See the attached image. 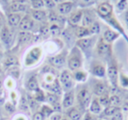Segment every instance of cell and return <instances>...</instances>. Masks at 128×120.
<instances>
[{
  "label": "cell",
  "mask_w": 128,
  "mask_h": 120,
  "mask_svg": "<svg viewBox=\"0 0 128 120\" xmlns=\"http://www.w3.org/2000/svg\"><path fill=\"white\" fill-rule=\"evenodd\" d=\"M96 13L99 18L104 20L109 26L112 27V29L117 31L119 34H123L124 37L128 41V38L124 34V30L122 25L119 23L118 18L114 14V7L109 1H102L98 4L96 9Z\"/></svg>",
  "instance_id": "obj_1"
},
{
  "label": "cell",
  "mask_w": 128,
  "mask_h": 120,
  "mask_svg": "<svg viewBox=\"0 0 128 120\" xmlns=\"http://www.w3.org/2000/svg\"><path fill=\"white\" fill-rule=\"evenodd\" d=\"M84 63V55H82V52L75 46L72 48L70 52L68 54L67 56V65H68V70L71 72L80 69Z\"/></svg>",
  "instance_id": "obj_2"
},
{
  "label": "cell",
  "mask_w": 128,
  "mask_h": 120,
  "mask_svg": "<svg viewBox=\"0 0 128 120\" xmlns=\"http://www.w3.org/2000/svg\"><path fill=\"white\" fill-rule=\"evenodd\" d=\"M59 82L62 88V91H70L73 90L75 85V80L73 77V74L68 69H63L59 74Z\"/></svg>",
  "instance_id": "obj_3"
},
{
  "label": "cell",
  "mask_w": 128,
  "mask_h": 120,
  "mask_svg": "<svg viewBox=\"0 0 128 120\" xmlns=\"http://www.w3.org/2000/svg\"><path fill=\"white\" fill-rule=\"evenodd\" d=\"M95 50L96 53L98 54V55L99 57H101L102 59H110L112 57V44L105 42L102 38L96 40V45H95Z\"/></svg>",
  "instance_id": "obj_4"
},
{
  "label": "cell",
  "mask_w": 128,
  "mask_h": 120,
  "mask_svg": "<svg viewBox=\"0 0 128 120\" xmlns=\"http://www.w3.org/2000/svg\"><path fill=\"white\" fill-rule=\"evenodd\" d=\"M42 56V48L40 46H34L29 50L25 58V65L26 67L34 66L36 64Z\"/></svg>",
  "instance_id": "obj_5"
},
{
  "label": "cell",
  "mask_w": 128,
  "mask_h": 120,
  "mask_svg": "<svg viewBox=\"0 0 128 120\" xmlns=\"http://www.w3.org/2000/svg\"><path fill=\"white\" fill-rule=\"evenodd\" d=\"M77 102H78L79 105L82 108V109H87L90 106V104L91 102V93L90 90L86 87L82 88L78 91L76 96Z\"/></svg>",
  "instance_id": "obj_6"
},
{
  "label": "cell",
  "mask_w": 128,
  "mask_h": 120,
  "mask_svg": "<svg viewBox=\"0 0 128 120\" xmlns=\"http://www.w3.org/2000/svg\"><path fill=\"white\" fill-rule=\"evenodd\" d=\"M95 41V38L93 36H90V37L82 38V39H78L76 42V46L82 52H90L92 50V48H94V46L96 45Z\"/></svg>",
  "instance_id": "obj_7"
},
{
  "label": "cell",
  "mask_w": 128,
  "mask_h": 120,
  "mask_svg": "<svg viewBox=\"0 0 128 120\" xmlns=\"http://www.w3.org/2000/svg\"><path fill=\"white\" fill-rule=\"evenodd\" d=\"M90 71L93 76L98 78H104L106 76V67L101 60H93Z\"/></svg>",
  "instance_id": "obj_8"
},
{
  "label": "cell",
  "mask_w": 128,
  "mask_h": 120,
  "mask_svg": "<svg viewBox=\"0 0 128 120\" xmlns=\"http://www.w3.org/2000/svg\"><path fill=\"white\" fill-rule=\"evenodd\" d=\"M67 56H68L67 52H62L58 54L50 57L48 60L50 66L52 68H62L66 65Z\"/></svg>",
  "instance_id": "obj_9"
},
{
  "label": "cell",
  "mask_w": 128,
  "mask_h": 120,
  "mask_svg": "<svg viewBox=\"0 0 128 120\" xmlns=\"http://www.w3.org/2000/svg\"><path fill=\"white\" fill-rule=\"evenodd\" d=\"M106 76L110 82L113 86H117L118 81V69L117 64L114 62H110L106 68Z\"/></svg>",
  "instance_id": "obj_10"
},
{
  "label": "cell",
  "mask_w": 128,
  "mask_h": 120,
  "mask_svg": "<svg viewBox=\"0 0 128 120\" xmlns=\"http://www.w3.org/2000/svg\"><path fill=\"white\" fill-rule=\"evenodd\" d=\"M74 4H75L74 2H71V1H64V2L60 3V4H58L56 6L57 12L60 16L70 15L73 12Z\"/></svg>",
  "instance_id": "obj_11"
},
{
  "label": "cell",
  "mask_w": 128,
  "mask_h": 120,
  "mask_svg": "<svg viewBox=\"0 0 128 120\" xmlns=\"http://www.w3.org/2000/svg\"><path fill=\"white\" fill-rule=\"evenodd\" d=\"M95 20V13L94 12L90 11V9L82 10V18L81 21V26L84 27H89L92 25Z\"/></svg>",
  "instance_id": "obj_12"
},
{
  "label": "cell",
  "mask_w": 128,
  "mask_h": 120,
  "mask_svg": "<svg viewBox=\"0 0 128 120\" xmlns=\"http://www.w3.org/2000/svg\"><path fill=\"white\" fill-rule=\"evenodd\" d=\"M20 29L22 32H30L34 27V20L31 17V15H25L22 18L20 25H18Z\"/></svg>",
  "instance_id": "obj_13"
},
{
  "label": "cell",
  "mask_w": 128,
  "mask_h": 120,
  "mask_svg": "<svg viewBox=\"0 0 128 120\" xmlns=\"http://www.w3.org/2000/svg\"><path fill=\"white\" fill-rule=\"evenodd\" d=\"M75 100H76V96L73 90L65 92L62 101V106L66 110L70 109L74 105Z\"/></svg>",
  "instance_id": "obj_14"
},
{
  "label": "cell",
  "mask_w": 128,
  "mask_h": 120,
  "mask_svg": "<svg viewBox=\"0 0 128 120\" xmlns=\"http://www.w3.org/2000/svg\"><path fill=\"white\" fill-rule=\"evenodd\" d=\"M0 40H2V42L4 45H7V46H10L11 43L12 42L13 34L8 26H4L2 31L0 32Z\"/></svg>",
  "instance_id": "obj_15"
},
{
  "label": "cell",
  "mask_w": 128,
  "mask_h": 120,
  "mask_svg": "<svg viewBox=\"0 0 128 120\" xmlns=\"http://www.w3.org/2000/svg\"><path fill=\"white\" fill-rule=\"evenodd\" d=\"M119 35H120V34H119L117 31L113 30V29L106 28L104 31L102 39H103L105 42L109 43V44H112L113 41H115L119 37Z\"/></svg>",
  "instance_id": "obj_16"
},
{
  "label": "cell",
  "mask_w": 128,
  "mask_h": 120,
  "mask_svg": "<svg viewBox=\"0 0 128 120\" xmlns=\"http://www.w3.org/2000/svg\"><path fill=\"white\" fill-rule=\"evenodd\" d=\"M82 18V9H78L73 11L68 15V23L73 26H78Z\"/></svg>",
  "instance_id": "obj_17"
},
{
  "label": "cell",
  "mask_w": 128,
  "mask_h": 120,
  "mask_svg": "<svg viewBox=\"0 0 128 120\" xmlns=\"http://www.w3.org/2000/svg\"><path fill=\"white\" fill-rule=\"evenodd\" d=\"M94 94L98 96H103L107 95L108 91V87L107 84L103 81H98L95 83L94 88H93Z\"/></svg>",
  "instance_id": "obj_18"
},
{
  "label": "cell",
  "mask_w": 128,
  "mask_h": 120,
  "mask_svg": "<svg viewBox=\"0 0 128 120\" xmlns=\"http://www.w3.org/2000/svg\"><path fill=\"white\" fill-rule=\"evenodd\" d=\"M31 17L32 18V20L34 21L38 22H42L48 18V12L45 10H32L31 12Z\"/></svg>",
  "instance_id": "obj_19"
},
{
  "label": "cell",
  "mask_w": 128,
  "mask_h": 120,
  "mask_svg": "<svg viewBox=\"0 0 128 120\" xmlns=\"http://www.w3.org/2000/svg\"><path fill=\"white\" fill-rule=\"evenodd\" d=\"M89 110H90V112L94 115H98L103 111V107L100 104L99 100L98 98H94L91 100L89 106Z\"/></svg>",
  "instance_id": "obj_20"
},
{
  "label": "cell",
  "mask_w": 128,
  "mask_h": 120,
  "mask_svg": "<svg viewBox=\"0 0 128 120\" xmlns=\"http://www.w3.org/2000/svg\"><path fill=\"white\" fill-rule=\"evenodd\" d=\"M75 35L77 39H82V38L90 37V36H92L90 34L89 28L88 27H84L82 26H77L75 30Z\"/></svg>",
  "instance_id": "obj_21"
},
{
  "label": "cell",
  "mask_w": 128,
  "mask_h": 120,
  "mask_svg": "<svg viewBox=\"0 0 128 120\" xmlns=\"http://www.w3.org/2000/svg\"><path fill=\"white\" fill-rule=\"evenodd\" d=\"M22 15L20 13H12L11 12L8 15V24L11 26H18L20 21L22 20Z\"/></svg>",
  "instance_id": "obj_22"
},
{
  "label": "cell",
  "mask_w": 128,
  "mask_h": 120,
  "mask_svg": "<svg viewBox=\"0 0 128 120\" xmlns=\"http://www.w3.org/2000/svg\"><path fill=\"white\" fill-rule=\"evenodd\" d=\"M73 77L75 82H84L88 78V73L85 72L82 69H77V70L72 72Z\"/></svg>",
  "instance_id": "obj_23"
},
{
  "label": "cell",
  "mask_w": 128,
  "mask_h": 120,
  "mask_svg": "<svg viewBox=\"0 0 128 120\" xmlns=\"http://www.w3.org/2000/svg\"><path fill=\"white\" fill-rule=\"evenodd\" d=\"M68 118L70 120H82V112L76 107H71L68 110Z\"/></svg>",
  "instance_id": "obj_24"
},
{
  "label": "cell",
  "mask_w": 128,
  "mask_h": 120,
  "mask_svg": "<svg viewBox=\"0 0 128 120\" xmlns=\"http://www.w3.org/2000/svg\"><path fill=\"white\" fill-rule=\"evenodd\" d=\"M10 10L12 13H20L26 10V4L12 2L10 6Z\"/></svg>",
  "instance_id": "obj_25"
},
{
  "label": "cell",
  "mask_w": 128,
  "mask_h": 120,
  "mask_svg": "<svg viewBox=\"0 0 128 120\" xmlns=\"http://www.w3.org/2000/svg\"><path fill=\"white\" fill-rule=\"evenodd\" d=\"M128 9V0H118L115 4V10L117 12H124Z\"/></svg>",
  "instance_id": "obj_26"
},
{
  "label": "cell",
  "mask_w": 128,
  "mask_h": 120,
  "mask_svg": "<svg viewBox=\"0 0 128 120\" xmlns=\"http://www.w3.org/2000/svg\"><path fill=\"white\" fill-rule=\"evenodd\" d=\"M27 88L30 91H34V92H37L40 90L39 82H38V80L35 76H32L28 80V82H27Z\"/></svg>",
  "instance_id": "obj_27"
},
{
  "label": "cell",
  "mask_w": 128,
  "mask_h": 120,
  "mask_svg": "<svg viewBox=\"0 0 128 120\" xmlns=\"http://www.w3.org/2000/svg\"><path fill=\"white\" fill-rule=\"evenodd\" d=\"M120 110L118 106H112V105H108L105 107V109L104 110V116H112L114 114L118 112V111Z\"/></svg>",
  "instance_id": "obj_28"
},
{
  "label": "cell",
  "mask_w": 128,
  "mask_h": 120,
  "mask_svg": "<svg viewBox=\"0 0 128 120\" xmlns=\"http://www.w3.org/2000/svg\"><path fill=\"white\" fill-rule=\"evenodd\" d=\"M40 112L41 113V114L44 116V118H50V116H51L52 114H53L54 112V109L52 107H50L49 105H43L42 108H41L40 111Z\"/></svg>",
  "instance_id": "obj_29"
},
{
  "label": "cell",
  "mask_w": 128,
  "mask_h": 120,
  "mask_svg": "<svg viewBox=\"0 0 128 120\" xmlns=\"http://www.w3.org/2000/svg\"><path fill=\"white\" fill-rule=\"evenodd\" d=\"M89 30L90 32L91 35H96V34H98L100 32V30H101V26H100V24L98 23V21H95L94 23L92 24L91 26H90L89 27Z\"/></svg>",
  "instance_id": "obj_30"
},
{
  "label": "cell",
  "mask_w": 128,
  "mask_h": 120,
  "mask_svg": "<svg viewBox=\"0 0 128 120\" xmlns=\"http://www.w3.org/2000/svg\"><path fill=\"white\" fill-rule=\"evenodd\" d=\"M30 3L34 10H41L45 7L43 0H30Z\"/></svg>",
  "instance_id": "obj_31"
},
{
  "label": "cell",
  "mask_w": 128,
  "mask_h": 120,
  "mask_svg": "<svg viewBox=\"0 0 128 120\" xmlns=\"http://www.w3.org/2000/svg\"><path fill=\"white\" fill-rule=\"evenodd\" d=\"M46 100L52 105V107H55L58 104V96L55 94L49 93L46 96Z\"/></svg>",
  "instance_id": "obj_32"
},
{
  "label": "cell",
  "mask_w": 128,
  "mask_h": 120,
  "mask_svg": "<svg viewBox=\"0 0 128 120\" xmlns=\"http://www.w3.org/2000/svg\"><path fill=\"white\" fill-rule=\"evenodd\" d=\"M31 38H32V35L29 32H22L20 35V42L23 43V44L26 43L30 40Z\"/></svg>",
  "instance_id": "obj_33"
},
{
  "label": "cell",
  "mask_w": 128,
  "mask_h": 120,
  "mask_svg": "<svg viewBox=\"0 0 128 120\" xmlns=\"http://www.w3.org/2000/svg\"><path fill=\"white\" fill-rule=\"evenodd\" d=\"M49 32L53 36L59 35L60 32V26H59L58 24H52L51 26L49 27Z\"/></svg>",
  "instance_id": "obj_34"
},
{
  "label": "cell",
  "mask_w": 128,
  "mask_h": 120,
  "mask_svg": "<svg viewBox=\"0 0 128 120\" xmlns=\"http://www.w3.org/2000/svg\"><path fill=\"white\" fill-rule=\"evenodd\" d=\"M119 81L122 85V87L124 88H128V76H126L124 74H121L120 76H118Z\"/></svg>",
  "instance_id": "obj_35"
},
{
  "label": "cell",
  "mask_w": 128,
  "mask_h": 120,
  "mask_svg": "<svg viewBox=\"0 0 128 120\" xmlns=\"http://www.w3.org/2000/svg\"><path fill=\"white\" fill-rule=\"evenodd\" d=\"M43 2H44L45 7L48 9H54L57 6L54 0H43Z\"/></svg>",
  "instance_id": "obj_36"
},
{
  "label": "cell",
  "mask_w": 128,
  "mask_h": 120,
  "mask_svg": "<svg viewBox=\"0 0 128 120\" xmlns=\"http://www.w3.org/2000/svg\"><path fill=\"white\" fill-rule=\"evenodd\" d=\"M119 102H120V101H119V98L117 96H112V97L109 98V105L118 106Z\"/></svg>",
  "instance_id": "obj_37"
},
{
  "label": "cell",
  "mask_w": 128,
  "mask_h": 120,
  "mask_svg": "<svg viewBox=\"0 0 128 120\" xmlns=\"http://www.w3.org/2000/svg\"><path fill=\"white\" fill-rule=\"evenodd\" d=\"M82 120H98V118H96V115L92 114V113H90V111H88V112H86L85 115L84 116Z\"/></svg>",
  "instance_id": "obj_38"
},
{
  "label": "cell",
  "mask_w": 128,
  "mask_h": 120,
  "mask_svg": "<svg viewBox=\"0 0 128 120\" xmlns=\"http://www.w3.org/2000/svg\"><path fill=\"white\" fill-rule=\"evenodd\" d=\"M16 58L15 57H12V56H11V57H8L7 59L6 60V62H4V64H6V66L7 65L8 67L9 66H12V65H14L15 63H16Z\"/></svg>",
  "instance_id": "obj_39"
},
{
  "label": "cell",
  "mask_w": 128,
  "mask_h": 120,
  "mask_svg": "<svg viewBox=\"0 0 128 120\" xmlns=\"http://www.w3.org/2000/svg\"><path fill=\"white\" fill-rule=\"evenodd\" d=\"M62 118V116L60 112H54L53 114L50 116L49 120H60Z\"/></svg>",
  "instance_id": "obj_40"
},
{
  "label": "cell",
  "mask_w": 128,
  "mask_h": 120,
  "mask_svg": "<svg viewBox=\"0 0 128 120\" xmlns=\"http://www.w3.org/2000/svg\"><path fill=\"white\" fill-rule=\"evenodd\" d=\"M112 120H123V114L120 112V110L112 116Z\"/></svg>",
  "instance_id": "obj_41"
},
{
  "label": "cell",
  "mask_w": 128,
  "mask_h": 120,
  "mask_svg": "<svg viewBox=\"0 0 128 120\" xmlns=\"http://www.w3.org/2000/svg\"><path fill=\"white\" fill-rule=\"evenodd\" d=\"M32 120H45V118L40 111H38V112H36L35 114L34 115Z\"/></svg>",
  "instance_id": "obj_42"
},
{
  "label": "cell",
  "mask_w": 128,
  "mask_h": 120,
  "mask_svg": "<svg viewBox=\"0 0 128 120\" xmlns=\"http://www.w3.org/2000/svg\"><path fill=\"white\" fill-rule=\"evenodd\" d=\"M6 109L9 112H13V111L15 110V108H14V105H12V104H6Z\"/></svg>",
  "instance_id": "obj_43"
},
{
  "label": "cell",
  "mask_w": 128,
  "mask_h": 120,
  "mask_svg": "<svg viewBox=\"0 0 128 120\" xmlns=\"http://www.w3.org/2000/svg\"><path fill=\"white\" fill-rule=\"evenodd\" d=\"M123 13H124V22L126 24V27L128 28V9Z\"/></svg>",
  "instance_id": "obj_44"
},
{
  "label": "cell",
  "mask_w": 128,
  "mask_h": 120,
  "mask_svg": "<svg viewBox=\"0 0 128 120\" xmlns=\"http://www.w3.org/2000/svg\"><path fill=\"white\" fill-rule=\"evenodd\" d=\"M3 88H4V84H3V80L0 76V96L3 93Z\"/></svg>",
  "instance_id": "obj_45"
},
{
  "label": "cell",
  "mask_w": 128,
  "mask_h": 120,
  "mask_svg": "<svg viewBox=\"0 0 128 120\" xmlns=\"http://www.w3.org/2000/svg\"><path fill=\"white\" fill-rule=\"evenodd\" d=\"M15 2V3H21V4H25L26 2V0H12V3Z\"/></svg>",
  "instance_id": "obj_46"
},
{
  "label": "cell",
  "mask_w": 128,
  "mask_h": 120,
  "mask_svg": "<svg viewBox=\"0 0 128 120\" xmlns=\"http://www.w3.org/2000/svg\"><path fill=\"white\" fill-rule=\"evenodd\" d=\"M82 1L85 4H91V3L94 2V0H82Z\"/></svg>",
  "instance_id": "obj_47"
},
{
  "label": "cell",
  "mask_w": 128,
  "mask_h": 120,
  "mask_svg": "<svg viewBox=\"0 0 128 120\" xmlns=\"http://www.w3.org/2000/svg\"><path fill=\"white\" fill-rule=\"evenodd\" d=\"M4 99L3 98V97L0 96V107H1V106L4 104Z\"/></svg>",
  "instance_id": "obj_48"
},
{
  "label": "cell",
  "mask_w": 128,
  "mask_h": 120,
  "mask_svg": "<svg viewBox=\"0 0 128 120\" xmlns=\"http://www.w3.org/2000/svg\"><path fill=\"white\" fill-rule=\"evenodd\" d=\"M54 1L55 2V4H60V3L64 2V1H66V0H54Z\"/></svg>",
  "instance_id": "obj_49"
},
{
  "label": "cell",
  "mask_w": 128,
  "mask_h": 120,
  "mask_svg": "<svg viewBox=\"0 0 128 120\" xmlns=\"http://www.w3.org/2000/svg\"><path fill=\"white\" fill-rule=\"evenodd\" d=\"M60 120H70V119H68V116H62V118H60Z\"/></svg>",
  "instance_id": "obj_50"
},
{
  "label": "cell",
  "mask_w": 128,
  "mask_h": 120,
  "mask_svg": "<svg viewBox=\"0 0 128 120\" xmlns=\"http://www.w3.org/2000/svg\"><path fill=\"white\" fill-rule=\"evenodd\" d=\"M2 58H3V52L1 51V49H0V60H2Z\"/></svg>",
  "instance_id": "obj_51"
},
{
  "label": "cell",
  "mask_w": 128,
  "mask_h": 120,
  "mask_svg": "<svg viewBox=\"0 0 128 120\" xmlns=\"http://www.w3.org/2000/svg\"><path fill=\"white\" fill-rule=\"evenodd\" d=\"M3 27H4V26H2V24L0 23V32H1V31H2Z\"/></svg>",
  "instance_id": "obj_52"
},
{
  "label": "cell",
  "mask_w": 128,
  "mask_h": 120,
  "mask_svg": "<svg viewBox=\"0 0 128 120\" xmlns=\"http://www.w3.org/2000/svg\"><path fill=\"white\" fill-rule=\"evenodd\" d=\"M17 120H25V119H24V118H20L18 119H17Z\"/></svg>",
  "instance_id": "obj_53"
},
{
  "label": "cell",
  "mask_w": 128,
  "mask_h": 120,
  "mask_svg": "<svg viewBox=\"0 0 128 120\" xmlns=\"http://www.w3.org/2000/svg\"><path fill=\"white\" fill-rule=\"evenodd\" d=\"M110 1H112V2H117V1H118V0H110Z\"/></svg>",
  "instance_id": "obj_54"
},
{
  "label": "cell",
  "mask_w": 128,
  "mask_h": 120,
  "mask_svg": "<svg viewBox=\"0 0 128 120\" xmlns=\"http://www.w3.org/2000/svg\"><path fill=\"white\" fill-rule=\"evenodd\" d=\"M66 1H71V2H73L74 0H66Z\"/></svg>",
  "instance_id": "obj_55"
},
{
  "label": "cell",
  "mask_w": 128,
  "mask_h": 120,
  "mask_svg": "<svg viewBox=\"0 0 128 120\" xmlns=\"http://www.w3.org/2000/svg\"><path fill=\"white\" fill-rule=\"evenodd\" d=\"M48 120H49V119H48Z\"/></svg>",
  "instance_id": "obj_56"
}]
</instances>
